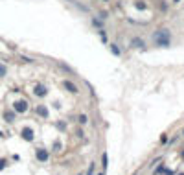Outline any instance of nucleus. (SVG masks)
Returning a JSON list of instances; mask_svg holds the SVG:
<instances>
[{
	"mask_svg": "<svg viewBox=\"0 0 184 175\" xmlns=\"http://www.w3.org/2000/svg\"><path fill=\"white\" fill-rule=\"evenodd\" d=\"M111 50H112V54H114V56H120V54H122L120 50H118L116 46H114V44H111Z\"/></svg>",
	"mask_w": 184,
	"mask_h": 175,
	"instance_id": "nucleus-11",
	"label": "nucleus"
},
{
	"mask_svg": "<svg viewBox=\"0 0 184 175\" xmlns=\"http://www.w3.org/2000/svg\"><path fill=\"white\" fill-rule=\"evenodd\" d=\"M22 138L28 140V142H31V140H33V131H31L29 127H24V129H22Z\"/></svg>",
	"mask_w": 184,
	"mask_h": 175,
	"instance_id": "nucleus-5",
	"label": "nucleus"
},
{
	"mask_svg": "<svg viewBox=\"0 0 184 175\" xmlns=\"http://www.w3.org/2000/svg\"><path fill=\"white\" fill-rule=\"evenodd\" d=\"M63 89H66L68 92H74V94H77V85H74L72 81H63Z\"/></svg>",
	"mask_w": 184,
	"mask_h": 175,
	"instance_id": "nucleus-4",
	"label": "nucleus"
},
{
	"mask_svg": "<svg viewBox=\"0 0 184 175\" xmlns=\"http://www.w3.org/2000/svg\"><path fill=\"white\" fill-rule=\"evenodd\" d=\"M37 113H39V116L48 118V109H46V107H42V105H39V107H37Z\"/></svg>",
	"mask_w": 184,
	"mask_h": 175,
	"instance_id": "nucleus-7",
	"label": "nucleus"
},
{
	"mask_svg": "<svg viewBox=\"0 0 184 175\" xmlns=\"http://www.w3.org/2000/svg\"><path fill=\"white\" fill-rule=\"evenodd\" d=\"M35 157H37L39 162H46L48 161V151H46V149H42V148H39L37 151H35Z\"/></svg>",
	"mask_w": 184,
	"mask_h": 175,
	"instance_id": "nucleus-3",
	"label": "nucleus"
},
{
	"mask_svg": "<svg viewBox=\"0 0 184 175\" xmlns=\"http://www.w3.org/2000/svg\"><path fill=\"white\" fill-rule=\"evenodd\" d=\"M181 175H184V173H181Z\"/></svg>",
	"mask_w": 184,
	"mask_h": 175,
	"instance_id": "nucleus-20",
	"label": "nucleus"
},
{
	"mask_svg": "<svg viewBox=\"0 0 184 175\" xmlns=\"http://www.w3.org/2000/svg\"><path fill=\"white\" fill-rule=\"evenodd\" d=\"M136 8H138V9H146V4H140V2H138V4H136Z\"/></svg>",
	"mask_w": 184,
	"mask_h": 175,
	"instance_id": "nucleus-15",
	"label": "nucleus"
},
{
	"mask_svg": "<svg viewBox=\"0 0 184 175\" xmlns=\"http://www.w3.org/2000/svg\"><path fill=\"white\" fill-rule=\"evenodd\" d=\"M101 162H103V170L107 168V153H103V157H101Z\"/></svg>",
	"mask_w": 184,
	"mask_h": 175,
	"instance_id": "nucleus-14",
	"label": "nucleus"
},
{
	"mask_svg": "<svg viewBox=\"0 0 184 175\" xmlns=\"http://www.w3.org/2000/svg\"><path fill=\"white\" fill-rule=\"evenodd\" d=\"M8 74V67L6 65H0V78H4Z\"/></svg>",
	"mask_w": 184,
	"mask_h": 175,
	"instance_id": "nucleus-10",
	"label": "nucleus"
},
{
	"mask_svg": "<svg viewBox=\"0 0 184 175\" xmlns=\"http://www.w3.org/2000/svg\"><path fill=\"white\" fill-rule=\"evenodd\" d=\"M4 166H6V161H0V170H2Z\"/></svg>",
	"mask_w": 184,
	"mask_h": 175,
	"instance_id": "nucleus-17",
	"label": "nucleus"
},
{
	"mask_svg": "<svg viewBox=\"0 0 184 175\" xmlns=\"http://www.w3.org/2000/svg\"><path fill=\"white\" fill-rule=\"evenodd\" d=\"M131 46H135V48H144V41H142V39H133V41H131Z\"/></svg>",
	"mask_w": 184,
	"mask_h": 175,
	"instance_id": "nucleus-8",
	"label": "nucleus"
},
{
	"mask_svg": "<svg viewBox=\"0 0 184 175\" xmlns=\"http://www.w3.org/2000/svg\"><path fill=\"white\" fill-rule=\"evenodd\" d=\"M182 135H184V131H182Z\"/></svg>",
	"mask_w": 184,
	"mask_h": 175,
	"instance_id": "nucleus-19",
	"label": "nucleus"
},
{
	"mask_svg": "<svg viewBox=\"0 0 184 175\" xmlns=\"http://www.w3.org/2000/svg\"><path fill=\"white\" fill-rule=\"evenodd\" d=\"M173 2H179V0H173Z\"/></svg>",
	"mask_w": 184,
	"mask_h": 175,
	"instance_id": "nucleus-18",
	"label": "nucleus"
},
{
	"mask_svg": "<svg viewBox=\"0 0 184 175\" xmlns=\"http://www.w3.org/2000/svg\"><path fill=\"white\" fill-rule=\"evenodd\" d=\"M46 87H44V85H37L35 87V96H39V98H42V96H46Z\"/></svg>",
	"mask_w": 184,
	"mask_h": 175,
	"instance_id": "nucleus-6",
	"label": "nucleus"
},
{
	"mask_svg": "<svg viewBox=\"0 0 184 175\" xmlns=\"http://www.w3.org/2000/svg\"><path fill=\"white\" fill-rule=\"evenodd\" d=\"M160 142H162V144L168 142V137H166V135H162V137H160Z\"/></svg>",
	"mask_w": 184,
	"mask_h": 175,
	"instance_id": "nucleus-16",
	"label": "nucleus"
},
{
	"mask_svg": "<svg viewBox=\"0 0 184 175\" xmlns=\"http://www.w3.org/2000/svg\"><path fill=\"white\" fill-rule=\"evenodd\" d=\"M94 170H96V166H94V164H90V166H88V172H87V175H94Z\"/></svg>",
	"mask_w": 184,
	"mask_h": 175,
	"instance_id": "nucleus-13",
	"label": "nucleus"
},
{
	"mask_svg": "<svg viewBox=\"0 0 184 175\" xmlns=\"http://www.w3.org/2000/svg\"><path fill=\"white\" fill-rule=\"evenodd\" d=\"M153 41H155L157 46L168 48V46H170V43H171V35H170L168 30H157L155 35H153Z\"/></svg>",
	"mask_w": 184,
	"mask_h": 175,
	"instance_id": "nucleus-1",
	"label": "nucleus"
},
{
	"mask_svg": "<svg viewBox=\"0 0 184 175\" xmlns=\"http://www.w3.org/2000/svg\"><path fill=\"white\" fill-rule=\"evenodd\" d=\"M87 122H88V120H87V116H85V114H81V116H79V124H83V126H85Z\"/></svg>",
	"mask_w": 184,
	"mask_h": 175,
	"instance_id": "nucleus-12",
	"label": "nucleus"
},
{
	"mask_svg": "<svg viewBox=\"0 0 184 175\" xmlns=\"http://www.w3.org/2000/svg\"><path fill=\"white\" fill-rule=\"evenodd\" d=\"M13 111L15 113H26L28 111V102L26 100H18V102L13 103Z\"/></svg>",
	"mask_w": 184,
	"mask_h": 175,
	"instance_id": "nucleus-2",
	"label": "nucleus"
},
{
	"mask_svg": "<svg viewBox=\"0 0 184 175\" xmlns=\"http://www.w3.org/2000/svg\"><path fill=\"white\" fill-rule=\"evenodd\" d=\"M4 118H6V122H13V120H15V113H6Z\"/></svg>",
	"mask_w": 184,
	"mask_h": 175,
	"instance_id": "nucleus-9",
	"label": "nucleus"
}]
</instances>
